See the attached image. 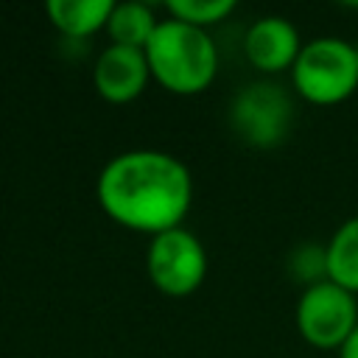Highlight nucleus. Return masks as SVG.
I'll return each instance as SVG.
<instances>
[{
    "label": "nucleus",
    "mask_w": 358,
    "mask_h": 358,
    "mask_svg": "<svg viewBox=\"0 0 358 358\" xmlns=\"http://www.w3.org/2000/svg\"><path fill=\"white\" fill-rule=\"evenodd\" d=\"M98 204L117 224L159 235L179 227L193 201V176L187 165L157 148H131L115 154L98 173Z\"/></svg>",
    "instance_id": "nucleus-1"
},
{
    "label": "nucleus",
    "mask_w": 358,
    "mask_h": 358,
    "mask_svg": "<svg viewBox=\"0 0 358 358\" xmlns=\"http://www.w3.org/2000/svg\"><path fill=\"white\" fill-rule=\"evenodd\" d=\"M145 59L151 76L171 92L193 95L210 87L218 70V50L207 28L182 22L176 17H165L157 22Z\"/></svg>",
    "instance_id": "nucleus-2"
},
{
    "label": "nucleus",
    "mask_w": 358,
    "mask_h": 358,
    "mask_svg": "<svg viewBox=\"0 0 358 358\" xmlns=\"http://www.w3.org/2000/svg\"><path fill=\"white\" fill-rule=\"evenodd\" d=\"M291 81L310 103H338L358 87V50L341 36H316L302 42L291 64Z\"/></svg>",
    "instance_id": "nucleus-3"
},
{
    "label": "nucleus",
    "mask_w": 358,
    "mask_h": 358,
    "mask_svg": "<svg viewBox=\"0 0 358 358\" xmlns=\"http://www.w3.org/2000/svg\"><path fill=\"white\" fill-rule=\"evenodd\" d=\"M291 120V95L274 81H252L241 87L229 101V123L235 134L255 148H271L282 143Z\"/></svg>",
    "instance_id": "nucleus-4"
},
{
    "label": "nucleus",
    "mask_w": 358,
    "mask_h": 358,
    "mask_svg": "<svg viewBox=\"0 0 358 358\" xmlns=\"http://www.w3.org/2000/svg\"><path fill=\"white\" fill-rule=\"evenodd\" d=\"M145 271L162 294L187 296L201 285L207 274V252L190 229L173 227L151 235L145 249Z\"/></svg>",
    "instance_id": "nucleus-5"
},
{
    "label": "nucleus",
    "mask_w": 358,
    "mask_h": 358,
    "mask_svg": "<svg viewBox=\"0 0 358 358\" xmlns=\"http://www.w3.org/2000/svg\"><path fill=\"white\" fill-rule=\"evenodd\" d=\"M358 324V302L355 294L336 285L333 280H322L316 285L302 288L296 302V327L305 341L313 347H341L344 338Z\"/></svg>",
    "instance_id": "nucleus-6"
},
{
    "label": "nucleus",
    "mask_w": 358,
    "mask_h": 358,
    "mask_svg": "<svg viewBox=\"0 0 358 358\" xmlns=\"http://www.w3.org/2000/svg\"><path fill=\"white\" fill-rule=\"evenodd\" d=\"M151 78V67L143 48L129 45H106L92 67V84L101 98L112 103L134 101Z\"/></svg>",
    "instance_id": "nucleus-7"
},
{
    "label": "nucleus",
    "mask_w": 358,
    "mask_h": 358,
    "mask_svg": "<svg viewBox=\"0 0 358 358\" xmlns=\"http://www.w3.org/2000/svg\"><path fill=\"white\" fill-rule=\"evenodd\" d=\"M243 50H246L249 62L257 70L277 73V70H285L296 62V56L302 50V42H299L296 25L288 17L266 14V17L255 20L246 28Z\"/></svg>",
    "instance_id": "nucleus-8"
},
{
    "label": "nucleus",
    "mask_w": 358,
    "mask_h": 358,
    "mask_svg": "<svg viewBox=\"0 0 358 358\" xmlns=\"http://www.w3.org/2000/svg\"><path fill=\"white\" fill-rule=\"evenodd\" d=\"M115 0H48L45 11L50 22L70 39H84L98 28H106Z\"/></svg>",
    "instance_id": "nucleus-9"
},
{
    "label": "nucleus",
    "mask_w": 358,
    "mask_h": 358,
    "mask_svg": "<svg viewBox=\"0 0 358 358\" xmlns=\"http://www.w3.org/2000/svg\"><path fill=\"white\" fill-rule=\"evenodd\" d=\"M327 255V280L358 294V215L341 221L330 241L324 243Z\"/></svg>",
    "instance_id": "nucleus-10"
},
{
    "label": "nucleus",
    "mask_w": 358,
    "mask_h": 358,
    "mask_svg": "<svg viewBox=\"0 0 358 358\" xmlns=\"http://www.w3.org/2000/svg\"><path fill=\"white\" fill-rule=\"evenodd\" d=\"M157 22L159 20L154 17L151 6H145L140 0H123V3L112 6V14L106 20V31H109L115 45H129V48L145 50Z\"/></svg>",
    "instance_id": "nucleus-11"
},
{
    "label": "nucleus",
    "mask_w": 358,
    "mask_h": 358,
    "mask_svg": "<svg viewBox=\"0 0 358 358\" xmlns=\"http://www.w3.org/2000/svg\"><path fill=\"white\" fill-rule=\"evenodd\" d=\"M285 268H288V274L296 282H305V288L327 280V255H324V246L316 243V241L296 243L288 252V257H285Z\"/></svg>",
    "instance_id": "nucleus-12"
},
{
    "label": "nucleus",
    "mask_w": 358,
    "mask_h": 358,
    "mask_svg": "<svg viewBox=\"0 0 358 358\" xmlns=\"http://www.w3.org/2000/svg\"><path fill=\"white\" fill-rule=\"evenodd\" d=\"M235 8V0H168V17L207 28L224 20Z\"/></svg>",
    "instance_id": "nucleus-13"
},
{
    "label": "nucleus",
    "mask_w": 358,
    "mask_h": 358,
    "mask_svg": "<svg viewBox=\"0 0 358 358\" xmlns=\"http://www.w3.org/2000/svg\"><path fill=\"white\" fill-rule=\"evenodd\" d=\"M338 358H358V324H355V330L344 338V344L338 347Z\"/></svg>",
    "instance_id": "nucleus-14"
},
{
    "label": "nucleus",
    "mask_w": 358,
    "mask_h": 358,
    "mask_svg": "<svg viewBox=\"0 0 358 358\" xmlns=\"http://www.w3.org/2000/svg\"><path fill=\"white\" fill-rule=\"evenodd\" d=\"M355 50H358V42H355Z\"/></svg>",
    "instance_id": "nucleus-15"
}]
</instances>
